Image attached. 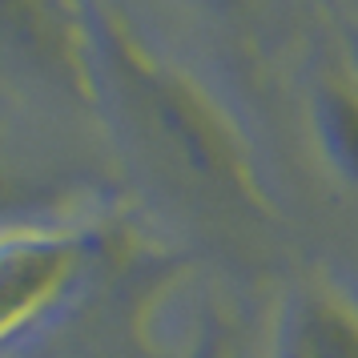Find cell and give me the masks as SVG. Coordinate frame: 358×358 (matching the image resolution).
<instances>
[{"mask_svg": "<svg viewBox=\"0 0 358 358\" xmlns=\"http://www.w3.org/2000/svg\"><path fill=\"white\" fill-rule=\"evenodd\" d=\"M270 358H358V298L330 282H302L282 298Z\"/></svg>", "mask_w": 358, "mask_h": 358, "instance_id": "6da1fadb", "label": "cell"}, {"mask_svg": "<svg viewBox=\"0 0 358 358\" xmlns=\"http://www.w3.org/2000/svg\"><path fill=\"white\" fill-rule=\"evenodd\" d=\"M81 266V242L73 238H13L0 242V338L33 322Z\"/></svg>", "mask_w": 358, "mask_h": 358, "instance_id": "7a4b0ae2", "label": "cell"}, {"mask_svg": "<svg viewBox=\"0 0 358 358\" xmlns=\"http://www.w3.org/2000/svg\"><path fill=\"white\" fill-rule=\"evenodd\" d=\"M314 129L326 162L358 185V81L350 73H330L314 93Z\"/></svg>", "mask_w": 358, "mask_h": 358, "instance_id": "3957f363", "label": "cell"}, {"mask_svg": "<svg viewBox=\"0 0 358 358\" xmlns=\"http://www.w3.org/2000/svg\"><path fill=\"white\" fill-rule=\"evenodd\" d=\"M189 358H226V342L217 338V334H210V338L201 342V346H197Z\"/></svg>", "mask_w": 358, "mask_h": 358, "instance_id": "277c9868", "label": "cell"}, {"mask_svg": "<svg viewBox=\"0 0 358 358\" xmlns=\"http://www.w3.org/2000/svg\"><path fill=\"white\" fill-rule=\"evenodd\" d=\"M4 206H8V194H4V189H0V210H4Z\"/></svg>", "mask_w": 358, "mask_h": 358, "instance_id": "5b68a950", "label": "cell"}]
</instances>
